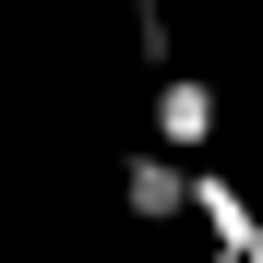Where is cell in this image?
Returning a JSON list of instances; mask_svg holds the SVG:
<instances>
[{
	"label": "cell",
	"instance_id": "cell-1",
	"mask_svg": "<svg viewBox=\"0 0 263 263\" xmlns=\"http://www.w3.org/2000/svg\"><path fill=\"white\" fill-rule=\"evenodd\" d=\"M192 215H203L215 263H251V239H263V203H251L239 180H215V167H192Z\"/></svg>",
	"mask_w": 263,
	"mask_h": 263
},
{
	"label": "cell",
	"instance_id": "cell-2",
	"mask_svg": "<svg viewBox=\"0 0 263 263\" xmlns=\"http://www.w3.org/2000/svg\"><path fill=\"white\" fill-rule=\"evenodd\" d=\"M215 120H228V108H215V84H203V72H167V84H156V144H167V156H203V144H215Z\"/></svg>",
	"mask_w": 263,
	"mask_h": 263
},
{
	"label": "cell",
	"instance_id": "cell-3",
	"mask_svg": "<svg viewBox=\"0 0 263 263\" xmlns=\"http://www.w3.org/2000/svg\"><path fill=\"white\" fill-rule=\"evenodd\" d=\"M120 215H132V228L192 215V167H180V156H132V167H120Z\"/></svg>",
	"mask_w": 263,
	"mask_h": 263
},
{
	"label": "cell",
	"instance_id": "cell-4",
	"mask_svg": "<svg viewBox=\"0 0 263 263\" xmlns=\"http://www.w3.org/2000/svg\"><path fill=\"white\" fill-rule=\"evenodd\" d=\"M251 263H263V239H251Z\"/></svg>",
	"mask_w": 263,
	"mask_h": 263
}]
</instances>
